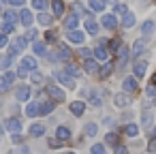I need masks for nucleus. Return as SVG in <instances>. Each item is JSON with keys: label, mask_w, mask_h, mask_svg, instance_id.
<instances>
[{"label": "nucleus", "mask_w": 156, "mask_h": 154, "mask_svg": "<svg viewBox=\"0 0 156 154\" xmlns=\"http://www.w3.org/2000/svg\"><path fill=\"white\" fill-rule=\"evenodd\" d=\"M11 141H13V143H22V141H24V137H22L20 133H11Z\"/></svg>", "instance_id": "obj_50"}, {"label": "nucleus", "mask_w": 156, "mask_h": 154, "mask_svg": "<svg viewBox=\"0 0 156 154\" xmlns=\"http://www.w3.org/2000/svg\"><path fill=\"white\" fill-rule=\"evenodd\" d=\"M37 37H39V32H37L34 28H28V32H26V39H28V41H34Z\"/></svg>", "instance_id": "obj_46"}, {"label": "nucleus", "mask_w": 156, "mask_h": 154, "mask_svg": "<svg viewBox=\"0 0 156 154\" xmlns=\"http://www.w3.org/2000/svg\"><path fill=\"white\" fill-rule=\"evenodd\" d=\"M107 5H118V0H105Z\"/></svg>", "instance_id": "obj_58"}, {"label": "nucleus", "mask_w": 156, "mask_h": 154, "mask_svg": "<svg viewBox=\"0 0 156 154\" xmlns=\"http://www.w3.org/2000/svg\"><path fill=\"white\" fill-rule=\"evenodd\" d=\"M69 154H73V152H69Z\"/></svg>", "instance_id": "obj_62"}, {"label": "nucleus", "mask_w": 156, "mask_h": 154, "mask_svg": "<svg viewBox=\"0 0 156 154\" xmlns=\"http://www.w3.org/2000/svg\"><path fill=\"white\" fill-rule=\"evenodd\" d=\"M47 94H49L51 101H56V103H62V101H64V90L58 88V86H54V84H47Z\"/></svg>", "instance_id": "obj_4"}, {"label": "nucleus", "mask_w": 156, "mask_h": 154, "mask_svg": "<svg viewBox=\"0 0 156 154\" xmlns=\"http://www.w3.org/2000/svg\"><path fill=\"white\" fill-rule=\"evenodd\" d=\"M113 105H115V107H120V109H124V107H128V105H130V96H128V94H124V92H118V94L113 96Z\"/></svg>", "instance_id": "obj_6"}, {"label": "nucleus", "mask_w": 156, "mask_h": 154, "mask_svg": "<svg viewBox=\"0 0 156 154\" xmlns=\"http://www.w3.org/2000/svg\"><path fill=\"white\" fill-rule=\"evenodd\" d=\"M64 71H66L71 77H77V75H79V69H77V66H73V64H66V69H64Z\"/></svg>", "instance_id": "obj_42"}, {"label": "nucleus", "mask_w": 156, "mask_h": 154, "mask_svg": "<svg viewBox=\"0 0 156 154\" xmlns=\"http://www.w3.org/2000/svg\"><path fill=\"white\" fill-rule=\"evenodd\" d=\"M128 56H130V49H128L126 45H120V47H118V64L124 66L126 60H128Z\"/></svg>", "instance_id": "obj_10"}, {"label": "nucleus", "mask_w": 156, "mask_h": 154, "mask_svg": "<svg viewBox=\"0 0 156 154\" xmlns=\"http://www.w3.org/2000/svg\"><path fill=\"white\" fill-rule=\"evenodd\" d=\"M111 71H113V64H111V62H107V64L101 69V77H109V75H111Z\"/></svg>", "instance_id": "obj_41"}, {"label": "nucleus", "mask_w": 156, "mask_h": 154, "mask_svg": "<svg viewBox=\"0 0 156 154\" xmlns=\"http://www.w3.org/2000/svg\"><path fill=\"white\" fill-rule=\"evenodd\" d=\"M86 96L90 98V105H92V107H101V105H103V98H101V96H98L96 92L88 90V92H86Z\"/></svg>", "instance_id": "obj_22"}, {"label": "nucleus", "mask_w": 156, "mask_h": 154, "mask_svg": "<svg viewBox=\"0 0 156 154\" xmlns=\"http://www.w3.org/2000/svg\"><path fill=\"white\" fill-rule=\"evenodd\" d=\"M7 45H9V39L5 34H0V47H7Z\"/></svg>", "instance_id": "obj_55"}, {"label": "nucleus", "mask_w": 156, "mask_h": 154, "mask_svg": "<svg viewBox=\"0 0 156 154\" xmlns=\"http://www.w3.org/2000/svg\"><path fill=\"white\" fill-rule=\"evenodd\" d=\"M11 56H7V58H2V60H0V69H9V64H11Z\"/></svg>", "instance_id": "obj_48"}, {"label": "nucleus", "mask_w": 156, "mask_h": 154, "mask_svg": "<svg viewBox=\"0 0 156 154\" xmlns=\"http://www.w3.org/2000/svg\"><path fill=\"white\" fill-rule=\"evenodd\" d=\"M73 13H77V15H79V13H83V7H81V5L77 2V5L73 7Z\"/></svg>", "instance_id": "obj_56"}, {"label": "nucleus", "mask_w": 156, "mask_h": 154, "mask_svg": "<svg viewBox=\"0 0 156 154\" xmlns=\"http://www.w3.org/2000/svg\"><path fill=\"white\" fill-rule=\"evenodd\" d=\"M115 154H128V150L124 145H115Z\"/></svg>", "instance_id": "obj_54"}, {"label": "nucleus", "mask_w": 156, "mask_h": 154, "mask_svg": "<svg viewBox=\"0 0 156 154\" xmlns=\"http://www.w3.org/2000/svg\"><path fill=\"white\" fill-rule=\"evenodd\" d=\"M5 20L11 22V24H17V22H20V15H17V13L13 11V7H11L9 11H5Z\"/></svg>", "instance_id": "obj_29"}, {"label": "nucleus", "mask_w": 156, "mask_h": 154, "mask_svg": "<svg viewBox=\"0 0 156 154\" xmlns=\"http://www.w3.org/2000/svg\"><path fill=\"white\" fill-rule=\"evenodd\" d=\"M30 137H43L45 135V124H41V122H37V124H30Z\"/></svg>", "instance_id": "obj_15"}, {"label": "nucleus", "mask_w": 156, "mask_h": 154, "mask_svg": "<svg viewBox=\"0 0 156 154\" xmlns=\"http://www.w3.org/2000/svg\"><path fill=\"white\" fill-rule=\"evenodd\" d=\"M90 152H92V154H107V150H105L103 143H94V145L90 148Z\"/></svg>", "instance_id": "obj_40"}, {"label": "nucleus", "mask_w": 156, "mask_h": 154, "mask_svg": "<svg viewBox=\"0 0 156 154\" xmlns=\"http://www.w3.org/2000/svg\"><path fill=\"white\" fill-rule=\"evenodd\" d=\"M22 64H24L26 69H30V71H37V58H32V56H26V58L22 60Z\"/></svg>", "instance_id": "obj_31"}, {"label": "nucleus", "mask_w": 156, "mask_h": 154, "mask_svg": "<svg viewBox=\"0 0 156 154\" xmlns=\"http://www.w3.org/2000/svg\"><path fill=\"white\" fill-rule=\"evenodd\" d=\"M143 49H145V41H143V39H137V41H135V45H133V49H130V56H135V58H137V56H141V52H143Z\"/></svg>", "instance_id": "obj_17"}, {"label": "nucleus", "mask_w": 156, "mask_h": 154, "mask_svg": "<svg viewBox=\"0 0 156 154\" xmlns=\"http://www.w3.org/2000/svg\"><path fill=\"white\" fill-rule=\"evenodd\" d=\"M152 137H156V126H154V128H152Z\"/></svg>", "instance_id": "obj_59"}, {"label": "nucleus", "mask_w": 156, "mask_h": 154, "mask_svg": "<svg viewBox=\"0 0 156 154\" xmlns=\"http://www.w3.org/2000/svg\"><path fill=\"white\" fill-rule=\"evenodd\" d=\"M30 96H32V88L28 84L17 86V90H15V98L17 101H30Z\"/></svg>", "instance_id": "obj_3"}, {"label": "nucleus", "mask_w": 156, "mask_h": 154, "mask_svg": "<svg viewBox=\"0 0 156 154\" xmlns=\"http://www.w3.org/2000/svg\"><path fill=\"white\" fill-rule=\"evenodd\" d=\"M154 105H156V96H154Z\"/></svg>", "instance_id": "obj_60"}, {"label": "nucleus", "mask_w": 156, "mask_h": 154, "mask_svg": "<svg viewBox=\"0 0 156 154\" xmlns=\"http://www.w3.org/2000/svg\"><path fill=\"white\" fill-rule=\"evenodd\" d=\"M30 81H32L34 86H39V84H43V75H41L39 71H32V73H30Z\"/></svg>", "instance_id": "obj_37"}, {"label": "nucleus", "mask_w": 156, "mask_h": 154, "mask_svg": "<svg viewBox=\"0 0 156 154\" xmlns=\"http://www.w3.org/2000/svg\"><path fill=\"white\" fill-rule=\"evenodd\" d=\"M83 133H86L88 137H94V135L98 133V126H96V122H88V124H86V128H83Z\"/></svg>", "instance_id": "obj_32"}, {"label": "nucleus", "mask_w": 156, "mask_h": 154, "mask_svg": "<svg viewBox=\"0 0 156 154\" xmlns=\"http://www.w3.org/2000/svg\"><path fill=\"white\" fill-rule=\"evenodd\" d=\"M77 24H79V15H77V13H71V15H66V20H64V28H66V30H73V28H77Z\"/></svg>", "instance_id": "obj_13"}, {"label": "nucleus", "mask_w": 156, "mask_h": 154, "mask_svg": "<svg viewBox=\"0 0 156 154\" xmlns=\"http://www.w3.org/2000/svg\"><path fill=\"white\" fill-rule=\"evenodd\" d=\"M32 49H34V54H37V56H47V47H45L43 43H34V45H32Z\"/></svg>", "instance_id": "obj_35"}, {"label": "nucleus", "mask_w": 156, "mask_h": 154, "mask_svg": "<svg viewBox=\"0 0 156 154\" xmlns=\"http://www.w3.org/2000/svg\"><path fill=\"white\" fill-rule=\"evenodd\" d=\"M51 9H54V15H56V17H62V15H64V5H62V0H54V2H51Z\"/></svg>", "instance_id": "obj_24"}, {"label": "nucleus", "mask_w": 156, "mask_h": 154, "mask_svg": "<svg viewBox=\"0 0 156 154\" xmlns=\"http://www.w3.org/2000/svg\"><path fill=\"white\" fill-rule=\"evenodd\" d=\"M101 24H103L107 30H113V28L118 26V20H115V15H113V13H107V15H103V17H101Z\"/></svg>", "instance_id": "obj_7"}, {"label": "nucleus", "mask_w": 156, "mask_h": 154, "mask_svg": "<svg viewBox=\"0 0 156 154\" xmlns=\"http://www.w3.org/2000/svg\"><path fill=\"white\" fill-rule=\"evenodd\" d=\"M7 2H9V7H13V9H15V7H22L26 0H7Z\"/></svg>", "instance_id": "obj_51"}, {"label": "nucleus", "mask_w": 156, "mask_h": 154, "mask_svg": "<svg viewBox=\"0 0 156 154\" xmlns=\"http://www.w3.org/2000/svg\"><path fill=\"white\" fill-rule=\"evenodd\" d=\"M60 143H62V141H56V139H51V141H49V145H51V148H58Z\"/></svg>", "instance_id": "obj_57"}, {"label": "nucleus", "mask_w": 156, "mask_h": 154, "mask_svg": "<svg viewBox=\"0 0 156 154\" xmlns=\"http://www.w3.org/2000/svg\"><path fill=\"white\" fill-rule=\"evenodd\" d=\"M15 73H17V77H22V79H26V77H28V75H30V69H26V66H24V64H20V66H17V71H15Z\"/></svg>", "instance_id": "obj_38"}, {"label": "nucleus", "mask_w": 156, "mask_h": 154, "mask_svg": "<svg viewBox=\"0 0 156 154\" xmlns=\"http://www.w3.org/2000/svg\"><path fill=\"white\" fill-rule=\"evenodd\" d=\"M124 133H126L128 137H137V135H139V126H137L135 122H130V124L124 126Z\"/></svg>", "instance_id": "obj_28"}, {"label": "nucleus", "mask_w": 156, "mask_h": 154, "mask_svg": "<svg viewBox=\"0 0 156 154\" xmlns=\"http://www.w3.org/2000/svg\"><path fill=\"white\" fill-rule=\"evenodd\" d=\"M145 69H147V62H145V60H137L135 66H133L135 77H143V75H145Z\"/></svg>", "instance_id": "obj_16"}, {"label": "nucleus", "mask_w": 156, "mask_h": 154, "mask_svg": "<svg viewBox=\"0 0 156 154\" xmlns=\"http://www.w3.org/2000/svg\"><path fill=\"white\" fill-rule=\"evenodd\" d=\"M45 41H47V43H56L58 39H56V34H54V32H47V34H45Z\"/></svg>", "instance_id": "obj_53"}, {"label": "nucleus", "mask_w": 156, "mask_h": 154, "mask_svg": "<svg viewBox=\"0 0 156 154\" xmlns=\"http://www.w3.org/2000/svg\"><path fill=\"white\" fill-rule=\"evenodd\" d=\"M69 56H71V49L60 43V45H58V60H69Z\"/></svg>", "instance_id": "obj_27"}, {"label": "nucleus", "mask_w": 156, "mask_h": 154, "mask_svg": "<svg viewBox=\"0 0 156 154\" xmlns=\"http://www.w3.org/2000/svg\"><path fill=\"white\" fill-rule=\"evenodd\" d=\"M122 17H124V20H122V26H124V28H133V26L137 24V17H135L133 13H126V15H122Z\"/></svg>", "instance_id": "obj_26"}, {"label": "nucleus", "mask_w": 156, "mask_h": 154, "mask_svg": "<svg viewBox=\"0 0 156 154\" xmlns=\"http://www.w3.org/2000/svg\"><path fill=\"white\" fill-rule=\"evenodd\" d=\"M15 77H17V73H13V71H7L5 75H0V92H9L13 88Z\"/></svg>", "instance_id": "obj_2"}, {"label": "nucleus", "mask_w": 156, "mask_h": 154, "mask_svg": "<svg viewBox=\"0 0 156 154\" xmlns=\"http://www.w3.org/2000/svg\"><path fill=\"white\" fill-rule=\"evenodd\" d=\"M152 30H154V22H150V20L143 22V26H141V34H143V37H150Z\"/></svg>", "instance_id": "obj_33"}, {"label": "nucleus", "mask_w": 156, "mask_h": 154, "mask_svg": "<svg viewBox=\"0 0 156 154\" xmlns=\"http://www.w3.org/2000/svg\"><path fill=\"white\" fill-rule=\"evenodd\" d=\"M105 141H107L109 145H115V143H118V135H115V133H107Z\"/></svg>", "instance_id": "obj_43"}, {"label": "nucleus", "mask_w": 156, "mask_h": 154, "mask_svg": "<svg viewBox=\"0 0 156 154\" xmlns=\"http://www.w3.org/2000/svg\"><path fill=\"white\" fill-rule=\"evenodd\" d=\"M86 32H90V34H96L98 32V24L90 17V20H86Z\"/></svg>", "instance_id": "obj_30"}, {"label": "nucleus", "mask_w": 156, "mask_h": 154, "mask_svg": "<svg viewBox=\"0 0 156 154\" xmlns=\"http://www.w3.org/2000/svg\"><path fill=\"white\" fill-rule=\"evenodd\" d=\"M56 101H47V103H41V107H39V116H47V113H51L54 109H56V105H54Z\"/></svg>", "instance_id": "obj_18"}, {"label": "nucleus", "mask_w": 156, "mask_h": 154, "mask_svg": "<svg viewBox=\"0 0 156 154\" xmlns=\"http://www.w3.org/2000/svg\"><path fill=\"white\" fill-rule=\"evenodd\" d=\"M145 92H147L150 96H156V84H150V86L145 88Z\"/></svg>", "instance_id": "obj_52"}, {"label": "nucleus", "mask_w": 156, "mask_h": 154, "mask_svg": "<svg viewBox=\"0 0 156 154\" xmlns=\"http://www.w3.org/2000/svg\"><path fill=\"white\" fill-rule=\"evenodd\" d=\"M32 7L39 9V11H43V9L47 7V0H32Z\"/></svg>", "instance_id": "obj_44"}, {"label": "nucleus", "mask_w": 156, "mask_h": 154, "mask_svg": "<svg viewBox=\"0 0 156 154\" xmlns=\"http://www.w3.org/2000/svg\"><path fill=\"white\" fill-rule=\"evenodd\" d=\"M69 109H71L73 116L79 118V116H83V111H86V103H83V101H73V103L69 105Z\"/></svg>", "instance_id": "obj_8"}, {"label": "nucleus", "mask_w": 156, "mask_h": 154, "mask_svg": "<svg viewBox=\"0 0 156 154\" xmlns=\"http://www.w3.org/2000/svg\"><path fill=\"white\" fill-rule=\"evenodd\" d=\"M39 107H41V103H28V105H26V116H28V118L39 116Z\"/></svg>", "instance_id": "obj_23"}, {"label": "nucleus", "mask_w": 156, "mask_h": 154, "mask_svg": "<svg viewBox=\"0 0 156 154\" xmlns=\"http://www.w3.org/2000/svg\"><path fill=\"white\" fill-rule=\"evenodd\" d=\"M37 20H39V24H41V26H51V22H54V17H51L49 13H45V11H41Z\"/></svg>", "instance_id": "obj_25"}, {"label": "nucleus", "mask_w": 156, "mask_h": 154, "mask_svg": "<svg viewBox=\"0 0 156 154\" xmlns=\"http://www.w3.org/2000/svg\"><path fill=\"white\" fill-rule=\"evenodd\" d=\"M20 22H22L26 28H30V26H32V22H34V15H32V11H30V9H24V11L20 13Z\"/></svg>", "instance_id": "obj_9"}, {"label": "nucleus", "mask_w": 156, "mask_h": 154, "mask_svg": "<svg viewBox=\"0 0 156 154\" xmlns=\"http://www.w3.org/2000/svg\"><path fill=\"white\" fill-rule=\"evenodd\" d=\"M15 30V24H11V22H2V24H0V32H2V34H9V32H13Z\"/></svg>", "instance_id": "obj_34"}, {"label": "nucleus", "mask_w": 156, "mask_h": 154, "mask_svg": "<svg viewBox=\"0 0 156 154\" xmlns=\"http://www.w3.org/2000/svg\"><path fill=\"white\" fill-rule=\"evenodd\" d=\"M83 71H86V73H96V71H101L96 58H86V62H83Z\"/></svg>", "instance_id": "obj_14"}, {"label": "nucleus", "mask_w": 156, "mask_h": 154, "mask_svg": "<svg viewBox=\"0 0 156 154\" xmlns=\"http://www.w3.org/2000/svg\"><path fill=\"white\" fill-rule=\"evenodd\" d=\"M66 39H69L71 43H75V45H81V43H83V39H86V34H83L81 30H77V28H73V30H69V34H66Z\"/></svg>", "instance_id": "obj_5"}, {"label": "nucleus", "mask_w": 156, "mask_h": 154, "mask_svg": "<svg viewBox=\"0 0 156 154\" xmlns=\"http://www.w3.org/2000/svg\"><path fill=\"white\" fill-rule=\"evenodd\" d=\"M147 152L156 154V137H152V139H150V143H147Z\"/></svg>", "instance_id": "obj_47"}, {"label": "nucleus", "mask_w": 156, "mask_h": 154, "mask_svg": "<svg viewBox=\"0 0 156 154\" xmlns=\"http://www.w3.org/2000/svg\"><path fill=\"white\" fill-rule=\"evenodd\" d=\"M115 13H118V15H126V13H128V7H126V5H115Z\"/></svg>", "instance_id": "obj_45"}, {"label": "nucleus", "mask_w": 156, "mask_h": 154, "mask_svg": "<svg viewBox=\"0 0 156 154\" xmlns=\"http://www.w3.org/2000/svg\"><path fill=\"white\" fill-rule=\"evenodd\" d=\"M56 139H60V141H69V139H71V131H69L66 126H58V128H56Z\"/></svg>", "instance_id": "obj_20"}, {"label": "nucleus", "mask_w": 156, "mask_h": 154, "mask_svg": "<svg viewBox=\"0 0 156 154\" xmlns=\"http://www.w3.org/2000/svg\"><path fill=\"white\" fill-rule=\"evenodd\" d=\"M56 79H58L62 86H66V88H75V79H73L66 71H64V73H58V75H56Z\"/></svg>", "instance_id": "obj_11"}, {"label": "nucleus", "mask_w": 156, "mask_h": 154, "mask_svg": "<svg viewBox=\"0 0 156 154\" xmlns=\"http://www.w3.org/2000/svg\"><path fill=\"white\" fill-rule=\"evenodd\" d=\"M92 54H94V52H90L88 47H81V49H79V56H81V58H90Z\"/></svg>", "instance_id": "obj_49"}, {"label": "nucleus", "mask_w": 156, "mask_h": 154, "mask_svg": "<svg viewBox=\"0 0 156 154\" xmlns=\"http://www.w3.org/2000/svg\"><path fill=\"white\" fill-rule=\"evenodd\" d=\"M26 45H28L26 34H24V37H15V39H13V43L9 45V56H11V58H15L17 54H22V52L26 49Z\"/></svg>", "instance_id": "obj_1"}, {"label": "nucleus", "mask_w": 156, "mask_h": 154, "mask_svg": "<svg viewBox=\"0 0 156 154\" xmlns=\"http://www.w3.org/2000/svg\"><path fill=\"white\" fill-rule=\"evenodd\" d=\"M20 128H22V122L17 118H9L7 120V131L9 133H20Z\"/></svg>", "instance_id": "obj_19"}, {"label": "nucleus", "mask_w": 156, "mask_h": 154, "mask_svg": "<svg viewBox=\"0 0 156 154\" xmlns=\"http://www.w3.org/2000/svg\"><path fill=\"white\" fill-rule=\"evenodd\" d=\"M90 9L92 11H103L105 9V0H90Z\"/></svg>", "instance_id": "obj_36"}, {"label": "nucleus", "mask_w": 156, "mask_h": 154, "mask_svg": "<svg viewBox=\"0 0 156 154\" xmlns=\"http://www.w3.org/2000/svg\"><path fill=\"white\" fill-rule=\"evenodd\" d=\"M122 88H124V92H135V90L139 88V86H137V77H124Z\"/></svg>", "instance_id": "obj_12"}, {"label": "nucleus", "mask_w": 156, "mask_h": 154, "mask_svg": "<svg viewBox=\"0 0 156 154\" xmlns=\"http://www.w3.org/2000/svg\"><path fill=\"white\" fill-rule=\"evenodd\" d=\"M0 133H2V128H0Z\"/></svg>", "instance_id": "obj_61"}, {"label": "nucleus", "mask_w": 156, "mask_h": 154, "mask_svg": "<svg viewBox=\"0 0 156 154\" xmlns=\"http://www.w3.org/2000/svg\"><path fill=\"white\" fill-rule=\"evenodd\" d=\"M94 58H96V60H107V58H109V49H107L105 45H98V47L94 49Z\"/></svg>", "instance_id": "obj_21"}, {"label": "nucleus", "mask_w": 156, "mask_h": 154, "mask_svg": "<svg viewBox=\"0 0 156 154\" xmlns=\"http://www.w3.org/2000/svg\"><path fill=\"white\" fill-rule=\"evenodd\" d=\"M141 124H143V126H150V124H152V113H150L147 109L141 113Z\"/></svg>", "instance_id": "obj_39"}]
</instances>
